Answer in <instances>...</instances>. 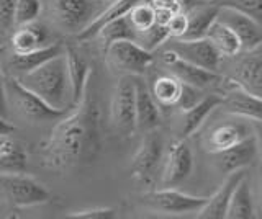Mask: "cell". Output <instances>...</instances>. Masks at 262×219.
Segmentation results:
<instances>
[{
    "instance_id": "obj_18",
    "label": "cell",
    "mask_w": 262,
    "mask_h": 219,
    "mask_svg": "<svg viewBox=\"0 0 262 219\" xmlns=\"http://www.w3.org/2000/svg\"><path fill=\"white\" fill-rule=\"evenodd\" d=\"M246 174H248L246 168L234 170V172L228 174V178L225 180V183L207 200L205 206L196 213V216L202 219H225L229 200L233 197V191Z\"/></svg>"
},
{
    "instance_id": "obj_5",
    "label": "cell",
    "mask_w": 262,
    "mask_h": 219,
    "mask_svg": "<svg viewBox=\"0 0 262 219\" xmlns=\"http://www.w3.org/2000/svg\"><path fill=\"white\" fill-rule=\"evenodd\" d=\"M110 125L120 136L136 131V92L135 76H120L110 100Z\"/></svg>"
},
{
    "instance_id": "obj_26",
    "label": "cell",
    "mask_w": 262,
    "mask_h": 219,
    "mask_svg": "<svg viewBox=\"0 0 262 219\" xmlns=\"http://www.w3.org/2000/svg\"><path fill=\"white\" fill-rule=\"evenodd\" d=\"M62 53V47L59 44H48L45 47H39L36 51H31V53H25V54H16L12 53L10 54V59H8V66L13 70V77L25 74L31 69L38 67L39 64H43L45 61L51 59L53 56Z\"/></svg>"
},
{
    "instance_id": "obj_3",
    "label": "cell",
    "mask_w": 262,
    "mask_h": 219,
    "mask_svg": "<svg viewBox=\"0 0 262 219\" xmlns=\"http://www.w3.org/2000/svg\"><path fill=\"white\" fill-rule=\"evenodd\" d=\"M0 198L16 208L38 206L51 198L43 183L23 172H0Z\"/></svg>"
},
{
    "instance_id": "obj_15",
    "label": "cell",
    "mask_w": 262,
    "mask_h": 219,
    "mask_svg": "<svg viewBox=\"0 0 262 219\" xmlns=\"http://www.w3.org/2000/svg\"><path fill=\"white\" fill-rule=\"evenodd\" d=\"M228 80L229 84H234L262 99V53L259 47L246 51V56L234 66L233 76Z\"/></svg>"
},
{
    "instance_id": "obj_4",
    "label": "cell",
    "mask_w": 262,
    "mask_h": 219,
    "mask_svg": "<svg viewBox=\"0 0 262 219\" xmlns=\"http://www.w3.org/2000/svg\"><path fill=\"white\" fill-rule=\"evenodd\" d=\"M106 67L120 76H143L152 64V53L133 39H121L105 47Z\"/></svg>"
},
{
    "instance_id": "obj_37",
    "label": "cell",
    "mask_w": 262,
    "mask_h": 219,
    "mask_svg": "<svg viewBox=\"0 0 262 219\" xmlns=\"http://www.w3.org/2000/svg\"><path fill=\"white\" fill-rule=\"evenodd\" d=\"M167 31H169V38H182L185 35L187 30V15L185 12H176L172 13V17L167 21Z\"/></svg>"
},
{
    "instance_id": "obj_30",
    "label": "cell",
    "mask_w": 262,
    "mask_h": 219,
    "mask_svg": "<svg viewBox=\"0 0 262 219\" xmlns=\"http://www.w3.org/2000/svg\"><path fill=\"white\" fill-rule=\"evenodd\" d=\"M97 38L102 41L103 50L108 44L115 43V41H121V39H133L135 41V30L129 25V20L125 15V17H120L117 20H113L98 31Z\"/></svg>"
},
{
    "instance_id": "obj_43",
    "label": "cell",
    "mask_w": 262,
    "mask_h": 219,
    "mask_svg": "<svg viewBox=\"0 0 262 219\" xmlns=\"http://www.w3.org/2000/svg\"><path fill=\"white\" fill-rule=\"evenodd\" d=\"M259 193H260V197H262V160H260V164H259Z\"/></svg>"
},
{
    "instance_id": "obj_35",
    "label": "cell",
    "mask_w": 262,
    "mask_h": 219,
    "mask_svg": "<svg viewBox=\"0 0 262 219\" xmlns=\"http://www.w3.org/2000/svg\"><path fill=\"white\" fill-rule=\"evenodd\" d=\"M202 99H203L202 88H196L193 85L180 82V93H179V99H177V103H176L180 110L185 111L188 108H192L193 105H196Z\"/></svg>"
},
{
    "instance_id": "obj_41",
    "label": "cell",
    "mask_w": 262,
    "mask_h": 219,
    "mask_svg": "<svg viewBox=\"0 0 262 219\" xmlns=\"http://www.w3.org/2000/svg\"><path fill=\"white\" fill-rule=\"evenodd\" d=\"M13 131H15L13 125L7 119V116L0 115V136H8V134H12Z\"/></svg>"
},
{
    "instance_id": "obj_6",
    "label": "cell",
    "mask_w": 262,
    "mask_h": 219,
    "mask_svg": "<svg viewBox=\"0 0 262 219\" xmlns=\"http://www.w3.org/2000/svg\"><path fill=\"white\" fill-rule=\"evenodd\" d=\"M164 159V139L158 129L146 131L141 144L131 159L129 172L136 182L143 185L154 183V178Z\"/></svg>"
},
{
    "instance_id": "obj_34",
    "label": "cell",
    "mask_w": 262,
    "mask_h": 219,
    "mask_svg": "<svg viewBox=\"0 0 262 219\" xmlns=\"http://www.w3.org/2000/svg\"><path fill=\"white\" fill-rule=\"evenodd\" d=\"M220 7H229L251 17L262 27V0H215Z\"/></svg>"
},
{
    "instance_id": "obj_45",
    "label": "cell",
    "mask_w": 262,
    "mask_h": 219,
    "mask_svg": "<svg viewBox=\"0 0 262 219\" xmlns=\"http://www.w3.org/2000/svg\"><path fill=\"white\" fill-rule=\"evenodd\" d=\"M102 2H113V0H102Z\"/></svg>"
},
{
    "instance_id": "obj_8",
    "label": "cell",
    "mask_w": 262,
    "mask_h": 219,
    "mask_svg": "<svg viewBox=\"0 0 262 219\" xmlns=\"http://www.w3.org/2000/svg\"><path fill=\"white\" fill-rule=\"evenodd\" d=\"M208 198L205 197H193V194H187L184 191H179L176 188H161L152 190L149 193L143 194V205L151 208L158 213L166 214H190L199 213L205 206Z\"/></svg>"
},
{
    "instance_id": "obj_32",
    "label": "cell",
    "mask_w": 262,
    "mask_h": 219,
    "mask_svg": "<svg viewBox=\"0 0 262 219\" xmlns=\"http://www.w3.org/2000/svg\"><path fill=\"white\" fill-rule=\"evenodd\" d=\"M169 39V31L166 25H161V23H154L151 28H147L144 31H139L135 36V41L143 46L147 51H154L158 50L159 46H162Z\"/></svg>"
},
{
    "instance_id": "obj_14",
    "label": "cell",
    "mask_w": 262,
    "mask_h": 219,
    "mask_svg": "<svg viewBox=\"0 0 262 219\" xmlns=\"http://www.w3.org/2000/svg\"><path fill=\"white\" fill-rule=\"evenodd\" d=\"M252 136V129L249 119H231L220 123L208 133L205 139V151L210 154H218L231 145L241 142L246 137Z\"/></svg>"
},
{
    "instance_id": "obj_36",
    "label": "cell",
    "mask_w": 262,
    "mask_h": 219,
    "mask_svg": "<svg viewBox=\"0 0 262 219\" xmlns=\"http://www.w3.org/2000/svg\"><path fill=\"white\" fill-rule=\"evenodd\" d=\"M68 217L69 219H113V217H117V209L108 208V206L89 208V209L71 213V214H68Z\"/></svg>"
},
{
    "instance_id": "obj_38",
    "label": "cell",
    "mask_w": 262,
    "mask_h": 219,
    "mask_svg": "<svg viewBox=\"0 0 262 219\" xmlns=\"http://www.w3.org/2000/svg\"><path fill=\"white\" fill-rule=\"evenodd\" d=\"M16 0H0V28H10L13 25V12Z\"/></svg>"
},
{
    "instance_id": "obj_23",
    "label": "cell",
    "mask_w": 262,
    "mask_h": 219,
    "mask_svg": "<svg viewBox=\"0 0 262 219\" xmlns=\"http://www.w3.org/2000/svg\"><path fill=\"white\" fill-rule=\"evenodd\" d=\"M64 56H66V64H68V74H69V80H71V90H72V100L76 103L84 87L87 84V80L92 74V67L87 62V59L82 56L76 47L72 46H66L64 50Z\"/></svg>"
},
{
    "instance_id": "obj_17",
    "label": "cell",
    "mask_w": 262,
    "mask_h": 219,
    "mask_svg": "<svg viewBox=\"0 0 262 219\" xmlns=\"http://www.w3.org/2000/svg\"><path fill=\"white\" fill-rule=\"evenodd\" d=\"M229 84V82H228ZM231 88L223 96V107L228 113L244 118V119H259L262 121V99L257 95L246 92L244 88L234 84H229Z\"/></svg>"
},
{
    "instance_id": "obj_20",
    "label": "cell",
    "mask_w": 262,
    "mask_h": 219,
    "mask_svg": "<svg viewBox=\"0 0 262 219\" xmlns=\"http://www.w3.org/2000/svg\"><path fill=\"white\" fill-rule=\"evenodd\" d=\"M220 5L216 2H199L192 5L187 15V30L184 39H196L205 38L210 25L218 18Z\"/></svg>"
},
{
    "instance_id": "obj_27",
    "label": "cell",
    "mask_w": 262,
    "mask_h": 219,
    "mask_svg": "<svg viewBox=\"0 0 262 219\" xmlns=\"http://www.w3.org/2000/svg\"><path fill=\"white\" fill-rule=\"evenodd\" d=\"M205 38L210 39L211 44L216 47L221 56L233 58V56L239 54L241 51V43L234 35V31L228 25H225L223 21H220L218 18L210 25Z\"/></svg>"
},
{
    "instance_id": "obj_13",
    "label": "cell",
    "mask_w": 262,
    "mask_h": 219,
    "mask_svg": "<svg viewBox=\"0 0 262 219\" xmlns=\"http://www.w3.org/2000/svg\"><path fill=\"white\" fill-rule=\"evenodd\" d=\"M218 20L234 31L243 51H252L262 46V27L251 17L229 7H220Z\"/></svg>"
},
{
    "instance_id": "obj_33",
    "label": "cell",
    "mask_w": 262,
    "mask_h": 219,
    "mask_svg": "<svg viewBox=\"0 0 262 219\" xmlns=\"http://www.w3.org/2000/svg\"><path fill=\"white\" fill-rule=\"evenodd\" d=\"M41 12L39 0H16L15 12H13V23L16 27L27 25V23L36 21Z\"/></svg>"
},
{
    "instance_id": "obj_10",
    "label": "cell",
    "mask_w": 262,
    "mask_h": 219,
    "mask_svg": "<svg viewBox=\"0 0 262 219\" xmlns=\"http://www.w3.org/2000/svg\"><path fill=\"white\" fill-rule=\"evenodd\" d=\"M166 43H167V50L177 54L180 59L211 72L220 70V64L223 56L218 53V50L211 44L208 38H196V39L169 38Z\"/></svg>"
},
{
    "instance_id": "obj_24",
    "label": "cell",
    "mask_w": 262,
    "mask_h": 219,
    "mask_svg": "<svg viewBox=\"0 0 262 219\" xmlns=\"http://www.w3.org/2000/svg\"><path fill=\"white\" fill-rule=\"evenodd\" d=\"M48 33L43 25L36 21L20 25L12 36V53L25 54L48 46Z\"/></svg>"
},
{
    "instance_id": "obj_7",
    "label": "cell",
    "mask_w": 262,
    "mask_h": 219,
    "mask_svg": "<svg viewBox=\"0 0 262 219\" xmlns=\"http://www.w3.org/2000/svg\"><path fill=\"white\" fill-rule=\"evenodd\" d=\"M5 95L13 108L30 121H49L66 115V111L51 108L46 102H43L38 95L25 88L15 77H10L5 85Z\"/></svg>"
},
{
    "instance_id": "obj_9",
    "label": "cell",
    "mask_w": 262,
    "mask_h": 219,
    "mask_svg": "<svg viewBox=\"0 0 262 219\" xmlns=\"http://www.w3.org/2000/svg\"><path fill=\"white\" fill-rule=\"evenodd\" d=\"M193 170V152L185 137L172 141L167 148L166 159L162 160L161 185L162 188H176L184 183Z\"/></svg>"
},
{
    "instance_id": "obj_42",
    "label": "cell",
    "mask_w": 262,
    "mask_h": 219,
    "mask_svg": "<svg viewBox=\"0 0 262 219\" xmlns=\"http://www.w3.org/2000/svg\"><path fill=\"white\" fill-rule=\"evenodd\" d=\"M0 115L7 116V95H5V87L0 82Z\"/></svg>"
},
{
    "instance_id": "obj_19",
    "label": "cell",
    "mask_w": 262,
    "mask_h": 219,
    "mask_svg": "<svg viewBox=\"0 0 262 219\" xmlns=\"http://www.w3.org/2000/svg\"><path fill=\"white\" fill-rule=\"evenodd\" d=\"M218 157V168L225 174H231L234 170H241L251 165L254 160L257 159V145L254 141V136H249L243 139L241 142H237L231 148H228L225 151H221L215 154Z\"/></svg>"
},
{
    "instance_id": "obj_21",
    "label": "cell",
    "mask_w": 262,
    "mask_h": 219,
    "mask_svg": "<svg viewBox=\"0 0 262 219\" xmlns=\"http://www.w3.org/2000/svg\"><path fill=\"white\" fill-rule=\"evenodd\" d=\"M138 2H141V0H113L102 13L95 15L92 21H90L84 30L79 31L76 35V39H79V41H89V39L95 38L98 31H100L106 23H110L120 17H125Z\"/></svg>"
},
{
    "instance_id": "obj_1",
    "label": "cell",
    "mask_w": 262,
    "mask_h": 219,
    "mask_svg": "<svg viewBox=\"0 0 262 219\" xmlns=\"http://www.w3.org/2000/svg\"><path fill=\"white\" fill-rule=\"evenodd\" d=\"M100 148V110L92 72L80 99L74 103V110L69 115L61 116L49 139L43 144L41 159L48 168L66 170L84 160H92Z\"/></svg>"
},
{
    "instance_id": "obj_39",
    "label": "cell",
    "mask_w": 262,
    "mask_h": 219,
    "mask_svg": "<svg viewBox=\"0 0 262 219\" xmlns=\"http://www.w3.org/2000/svg\"><path fill=\"white\" fill-rule=\"evenodd\" d=\"M188 2V0H147L154 10H167V12H180L184 9V5Z\"/></svg>"
},
{
    "instance_id": "obj_16",
    "label": "cell",
    "mask_w": 262,
    "mask_h": 219,
    "mask_svg": "<svg viewBox=\"0 0 262 219\" xmlns=\"http://www.w3.org/2000/svg\"><path fill=\"white\" fill-rule=\"evenodd\" d=\"M135 92H136V129L139 131H151L161 126V108L159 103L146 85L141 76H135Z\"/></svg>"
},
{
    "instance_id": "obj_11",
    "label": "cell",
    "mask_w": 262,
    "mask_h": 219,
    "mask_svg": "<svg viewBox=\"0 0 262 219\" xmlns=\"http://www.w3.org/2000/svg\"><path fill=\"white\" fill-rule=\"evenodd\" d=\"M53 15L57 25L72 35L84 30L95 17L92 0H54Z\"/></svg>"
},
{
    "instance_id": "obj_29",
    "label": "cell",
    "mask_w": 262,
    "mask_h": 219,
    "mask_svg": "<svg viewBox=\"0 0 262 219\" xmlns=\"http://www.w3.org/2000/svg\"><path fill=\"white\" fill-rule=\"evenodd\" d=\"M154 100L162 107H170L176 105L179 93H180V80L172 74L161 76L152 82V87L149 88Z\"/></svg>"
},
{
    "instance_id": "obj_40",
    "label": "cell",
    "mask_w": 262,
    "mask_h": 219,
    "mask_svg": "<svg viewBox=\"0 0 262 219\" xmlns=\"http://www.w3.org/2000/svg\"><path fill=\"white\" fill-rule=\"evenodd\" d=\"M249 123H251L254 141H256V145H257V152L260 154V157H262V121H259V119H249Z\"/></svg>"
},
{
    "instance_id": "obj_22",
    "label": "cell",
    "mask_w": 262,
    "mask_h": 219,
    "mask_svg": "<svg viewBox=\"0 0 262 219\" xmlns=\"http://www.w3.org/2000/svg\"><path fill=\"white\" fill-rule=\"evenodd\" d=\"M223 103V95H215V93H210V95H203V99L193 105L192 108H188L184 111V116H182V123H180V137H187L193 134L196 129H199L203 121L207 119V116L210 113L218 108L220 105Z\"/></svg>"
},
{
    "instance_id": "obj_12",
    "label": "cell",
    "mask_w": 262,
    "mask_h": 219,
    "mask_svg": "<svg viewBox=\"0 0 262 219\" xmlns=\"http://www.w3.org/2000/svg\"><path fill=\"white\" fill-rule=\"evenodd\" d=\"M162 62H164V66L169 69L170 74L177 77L180 82L202 88V90L211 85H216L221 80L218 72H211V70L195 66V64L187 62L169 50H166V53L162 54Z\"/></svg>"
},
{
    "instance_id": "obj_31",
    "label": "cell",
    "mask_w": 262,
    "mask_h": 219,
    "mask_svg": "<svg viewBox=\"0 0 262 219\" xmlns=\"http://www.w3.org/2000/svg\"><path fill=\"white\" fill-rule=\"evenodd\" d=\"M126 17L129 20V25L135 30V36H136V33L151 28L156 23V10L147 2H138L126 13Z\"/></svg>"
},
{
    "instance_id": "obj_28",
    "label": "cell",
    "mask_w": 262,
    "mask_h": 219,
    "mask_svg": "<svg viewBox=\"0 0 262 219\" xmlns=\"http://www.w3.org/2000/svg\"><path fill=\"white\" fill-rule=\"evenodd\" d=\"M27 154L8 136H0V172H23Z\"/></svg>"
},
{
    "instance_id": "obj_44",
    "label": "cell",
    "mask_w": 262,
    "mask_h": 219,
    "mask_svg": "<svg viewBox=\"0 0 262 219\" xmlns=\"http://www.w3.org/2000/svg\"><path fill=\"white\" fill-rule=\"evenodd\" d=\"M196 2H215V0H196Z\"/></svg>"
},
{
    "instance_id": "obj_25",
    "label": "cell",
    "mask_w": 262,
    "mask_h": 219,
    "mask_svg": "<svg viewBox=\"0 0 262 219\" xmlns=\"http://www.w3.org/2000/svg\"><path fill=\"white\" fill-rule=\"evenodd\" d=\"M228 219H251L254 217V200L251 191V180L246 174L233 191L226 209Z\"/></svg>"
},
{
    "instance_id": "obj_2",
    "label": "cell",
    "mask_w": 262,
    "mask_h": 219,
    "mask_svg": "<svg viewBox=\"0 0 262 219\" xmlns=\"http://www.w3.org/2000/svg\"><path fill=\"white\" fill-rule=\"evenodd\" d=\"M15 79L54 110L66 111L68 105L74 103L64 51Z\"/></svg>"
}]
</instances>
